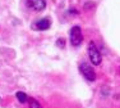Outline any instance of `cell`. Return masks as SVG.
Returning <instances> with one entry per match:
<instances>
[{
    "label": "cell",
    "mask_w": 120,
    "mask_h": 108,
    "mask_svg": "<svg viewBox=\"0 0 120 108\" xmlns=\"http://www.w3.org/2000/svg\"><path fill=\"white\" fill-rule=\"evenodd\" d=\"M64 44H65V42H64V40H61V39L58 41V45H63V46H64Z\"/></svg>",
    "instance_id": "8"
},
{
    "label": "cell",
    "mask_w": 120,
    "mask_h": 108,
    "mask_svg": "<svg viewBox=\"0 0 120 108\" xmlns=\"http://www.w3.org/2000/svg\"><path fill=\"white\" fill-rule=\"evenodd\" d=\"M79 71H81V73L84 76L86 79H87L88 81H95L96 80V73L95 71H93L92 66H90L88 63H81V66H79Z\"/></svg>",
    "instance_id": "3"
},
{
    "label": "cell",
    "mask_w": 120,
    "mask_h": 108,
    "mask_svg": "<svg viewBox=\"0 0 120 108\" xmlns=\"http://www.w3.org/2000/svg\"><path fill=\"white\" fill-rule=\"evenodd\" d=\"M27 7L36 12H41L46 8V0H27Z\"/></svg>",
    "instance_id": "4"
},
{
    "label": "cell",
    "mask_w": 120,
    "mask_h": 108,
    "mask_svg": "<svg viewBox=\"0 0 120 108\" xmlns=\"http://www.w3.org/2000/svg\"><path fill=\"white\" fill-rule=\"evenodd\" d=\"M69 36H70V42H72L73 46H79L82 44V41H83V35H82V30L79 26L72 27Z\"/></svg>",
    "instance_id": "2"
},
{
    "label": "cell",
    "mask_w": 120,
    "mask_h": 108,
    "mask_svg": "<svg viewBox=\"0 0 120 108\" xmlns=\"http://www.w3.org/2000/svg\"><path fill=\"white\" fill-rule=\"evenodd\" d=\"M30 108H42V106L33 98H30Z\"/></svg>",
    "instance_id": "7"
},
{
    "label": "cell",
    "mask_w": 120,
    "mask_h": 108,
    "mask_svg": "<svg viewBox=\"0 0 120 108\" xmlns=\"http://www.w3.org/2000/svg\"><path fill=\"white\" fill-rule=\"evenodd\" d=\"M88 55H90V59L93 63V66L101 64V61H102L101 54H100L98 49L96 48V44L93 41H90V44H88Z\"/></svg>",
    "instance_id": "1"
},
{
    "label": "cell",
    "mask_w": 120,
    "mask_h": 108,
    "mask_svg": "<svg viewBox=\"0 0 120 108\" xmlns=\"http://www.w3.org/2000/svg\"><path fill=\"white\" fill-rule=\"evenodd\" d=\"M51 26V22L49 18H42V19H38V21L35 22L33 25V28L37 31H45V30H49Z\"/></svg>",
    "instance_id": "5"
},
{
    "label": "cell",
    "mask_w": 120,
    "mask_h": 108,
    "mask_svg": "<svg viewBox=\"0 0 120 108\" xmlns=\"http://www.w3.org/2000/svg\"><path fill=\"white\" fill-rule=\"evenodd\" d=\"M15 96H17V99H18L21 103H26V102L30 99V98L27 96V94H26V93H22V91H18V93L15 94Z\"/></svg>",
    "instance_id": "6"
}]
</instances>
